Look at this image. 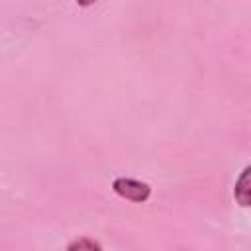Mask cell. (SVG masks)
<instances>
[{
  "label": "cell",
  "instance_id": "1",
  "mask_svg": "<svg viewBox=\"0 0 251 251\" xmlns=\"http://www.w3.org/2000/svg\"><path fill=\"white\" fill-rule=\"evenodd\" d=\"M112 188L118 196H122L126 200H131V202H145L151 196V186L147 182H141V180H135V178L120 176L112 182Z\"/></svg>",
  "mask_w": 251,
  "mask_h": 251
},
{
  "label": "cell",
  "instance_id": "3",
  "mask_svg": "<svg viewBox=\"0 0 251 251\" xmlns=\"http://www.w3.org/2000/svg\"><path fill=\"white\" fill-rule=\"evenodd\" d=\"M67 251H102V247H100L98 241L88 239V237H82V239H76V241L69 243Z\"/></svg>",
  "mask_w": 251,
  "mask_h": 251
},
{
  "label": "cell",
  "instance_id": "2",
  "mask_svg": "<svg viewBox=\"0 0 251 251\" xmlns=\"http://www.w3.org/2000/svg\"><path fill=\"white\" fill-rule=\"evenodd\" d=\"M249 173H251V169H249V167H245V169L241 171L239 178L235 180V188H233V196H235V200H237L243 208H247V206H249V194H251Z\"/></svg>",
  "mask_w": 251,
  "mask_h": 251
}]
</instances>
